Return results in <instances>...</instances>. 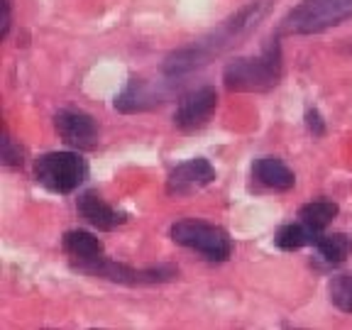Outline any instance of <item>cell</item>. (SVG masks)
<instances>
[{
    "instance_id": "52a82bcc",
    "label": "cell",
    "mask_w": 352,
    "mask_h": 330,
    "mask_svg": "<svg viewBox=\"0 0 352 330\" xmlns=\"http://www.w3.org/2000/svg\"><path fill=\"white\" fill-rule=\"evenodd\" d=\"M215 108H218V94H215V88L204 86V88H196L191 94L182 96L179 105H176V116L174 122L179 130H198V127H204L206 122L213 118Z\"/></svg>"
},
{
    "instance_id": "3957f363",
    "label": "cell",
    "mask_w": 352,
    "mask_h": 330,
    "mask_svg": "<svg viewBox=\"0 0 352 330\" xmlns=\"http://www.w3.org/2000/svg\"><path fill=\"white\" fill-rule=\"evenodd\" d=\"M352 17V0H301L279 22V34H318Z\"/></svg>"
},
{
    "instance_id": "8992f818",
    "label": "cell",
    "mask_w": 352,
    "mask_h": 330,
    "mask_svg": "<svg viewBox=\"0 0 352 330\" xmlns=\"http://www.w3.org/2000/svg\"><path fill=\"white\" fill-rule=\"evenodd\" d=\"M78 272H86L91 276H100V279L118 281V284H162V281H169L176 276L174 267H152V270H132L125 264H118L113 259L98 257L94 262H83L74 264Z\"/></svg>"
},
{
    "instance_id": "9a60e30c",
    "label": "cell",
    "mask_w": 352,
    "mask_h": 330,
    "mask_svg": "<svg viewBox=\"0 0 352 330\" xmlns=\"http://www.w3.org/2000/svg\"><path fill=\"white\" fill-rule=\"evenodd\" d=\"M314 248H316V254H318L325 264H333V267H336V264H342L350 257L352 242H350V237L342 235V232H336V235H323V232H320Z\"/></svg>"
},
{
    "instance_id": "6da1fadb",
    "label": "cell",
    "mask_w": 352,
    "mask_h": 330,
    "mask_svg": "<svg viewBox=\"0 0 352 330\" xmlns=\"http://www.w3.org/2000/svg\"><path fill=\"white\" fill-rule=\"evenodd\" d=\"M270 8H272V0H252V3H248L242 10H237V15L226 20L218 30L206 34L204 39H198L196 44H191L186 50H179L166 56L164 74H169V76H184V74L196 72L201 66L210 64L218 54L235 47L242 37H248L259 22L267 17Z\"/></svg>"
},
{
    "instance_id": "2e32d148",
    "label": "cell",
    "mask_w": 352,
    "mask_h": 330,
    "mask_svg": "<svg viewBox=\"0 0 352 330\" xmlns=\"http://www.w3.org/2000/svg\"><path fill=\"white\" fill-rule=\"evenodd\" d=\"M336 215H338V206L333 201H311V204L301 206V210H298V218L318 232H323L336 220Z\"/></svg>"
},
{
    "instance_id": "5bb4252c",
    "label": "cell",
    "mask_w": 352,
    "mask_h": 330,
    "mask_svg": "<svg viewBox=\"0 0 352 330\" xmlns=\"http://www.w3.org/2000/svg\"><path fill=\"white\" fill-rule=\"evenodd\" d=\"M320 232L314 230L311 226H306V223H289V226H281L279 232H276L274 242L276 248L281 250H301V248H308V245H316V240H318Z\"/></svg>"
},
{
    "instance_id": "7c38bea8",
    "label": "cell",
    "mask_w": 352,
    "mask_h": 330,
    "mask_svg": "<svg viewBox=\"0 0 352 330\" xmlns=\"http://www.w3.org/2000/svg\"><path fill=\"white\" fill-rule=\"evenodd\" d=\"M252 174L259 184L274 188V191H289L296 184V176L289 166L276 157H262L257 164L252 166Z\"/></svg>"
},
{
    "instance_id": "5b68a950",
    "label": "cell",
    "mask_w": 352,
    "mask_h": 330,
    "mask_svg": "<svg viewBox=\"0 0 352 330\" xmlns=\"http://www.w3.org/2000/svg\"><path fill=\"white\" fill-rule=\"evenodd\" d=\"M171 240L188 250H196L210 262H226L232 252L228 232L204 220H179L171 226Z\"/></svg>"
},
{
    "instance_id": "ac0fdd59",
    "label": "cell",
    "mask_w": 352,
    "mask_h": 330,
    "mask_svg": "<svg viewBox=\"0 0 352 330\" xmlns=\"http://www.w3.org/2000/svg\"><path fill=\"white\" fill-rule=\"evenodd\" d=\"M3 162L8 166H22V162H25V149L12 142L8 135L3 138Z\"/></svg>"
},
{
    "instance_id": "d6986e66",
    "label": "cell",
    "mask_w": 352,
    "mask_h": 330,
    "mask_svg": "<svg viewBox=\"0 0 352 330\" xmlns=\"http://www.w3.org/2000/svg\"><path fill=\"white\" fill-rule=\"evenodd\" d=\"M306 125H308V130L314 132V138H323L325 135V125H323V120H320V116L316 113V110H308L306 113Z\"/></svg>"
},
{
    "instance_id": "4fadbf2b",
    "label": "cell",
    "mask_w": 352,
    "mask_h": 330,
    "mask_svg": "<svg viewBox=\"0 0 352 330\" xmlns=\"http://www.w3.org/2000/svg\"><path fill=\"white\" fill-rule=\"evenodd\" d=\"M61 245H64V252L74 259V264L94 262V259L103 257V242L86 230H69Z\"/></svg>"
},
{
    "instance_id": "ffe728a7",
    "label": "cell",
    "mask_w": 352,
    "mask_h": 330,
    "mask_svg": "<svg viewBox=\"0 0 352 330\" xmlns=\"http://www.w3.org/2000/svg\"><path fill=\"white\" fill-rule=\"evenodd\" d=\"M0 8H3V17H0V37L6 39L8 32H10V0H3L0 3Z\"/></svg>"
},
{
    "instance_id": "8fae6325",
    "label": "cell",
    "mask_w": 352,
    "mask_h": 330,
    "mask_svg": "<svg viewBox=\"0 0 352 330\" xmlns=\"http://www.w3.org/2000/svg\"><path fill=\"white\" fill-rule=\"evenodd\" d=\"M76 208H78V215L86 220L88 226L98 228V230H116L118 226H122L127 220V213H122V210L105 204L103 198L94 191L83 193L76 201Z\"/></svg>"
},
{
    "instance_id": "7a4b0ae2",
    "label": "cell",
    "mask_w": 352,
    "mask_h": 330,
    "mask_svg": "<svg viewBox=\"0 0 352 330\" xmlns=\"http://www.w3.org/2000/svg\"><path fill=\"white\" fill-rule=\"evenodd\" d=\"M281 78V47L272 39L254 59H237L226 66L223 81L230 91H270Z\"/></svg>"
},
{
    "instance_id": "e0dca14e",
    "label": "cell",
    "mask_w": 352,
    "mask_h": 330,
    "mask_svg": "<svg viewBox=\"0 0 352 330\" xmlns=\"http://www.w3.org/2000/svg\"><path fill=\"white\" fill-rule=\"evenodd\" d=\"M330 301L336 303L342 314H352V272L333 276V281H330Z\"/></svg>"
},
{
    "instance_id": "277c9868",
    "label": "cell",
    "mask_w": 352,
    "mask_h": 330,
    "mask_svg": "<svg viewBox=\"0 0 352 330\" xmlns=\"http://www.w3.org/2000/svg\"><path fill=\"white\" fill-rule=\"evenodd\" d=\"M34 176L54 193H74L88 176V164L76 152H47L34 162Z\"/></svg>"
},
{
    "instance_id": "9c48e42d",
    "label": "cell",
    "mask_w": 352,
    "mask_h": 330,
    "mask_svg": "<svg viewBox=\"0 0 352 330\" xmlns=\"http://www.w3.org/2000/svg\"><path fill=\"white\" fill-rule=\"evenodd\" d=\"M169 96V86H162L157 81H144V78H132L120 96L116 98V108L120 113H142L162 105Z\"/></svg>"
},
{
    "instance_id": "30bf717a",
    "label": "cell",
    "mask_w": 352,
    "mask_h": 330,
    "mask_svg": "<svg viewBox=\"0 0 352 330\" xmlns=\"http://www.w3.org/2000/svg\"><path fill=\"white\" fill-rule=\"evenodd\" d=\"M213 182H215V169L210 166V162L196 157V160H188L176 166V169H171L169 182H166V191L171 196H186V193L198 191V188L208 186Z\"/></svg>"
},
{
    "instance_id": "ba28073f",
    "label": "cell",
    "mask_w": 352,
    "mask_h": 330,
    "mask_svg": "<svg viewBox=\"0 0 352 330\" xmlns=\"http://www.w3.org/2000/svg\"><path fill=\"white\" fill-rule=\"evenodd\" d=\"M54 127L66 144L76 149H94L98 144V127L83 110L64 108L54 116Z\"/></svg>"
}]
</instances>
